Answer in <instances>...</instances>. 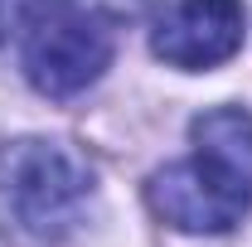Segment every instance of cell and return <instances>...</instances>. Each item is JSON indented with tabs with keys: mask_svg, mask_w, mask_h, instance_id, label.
Wrapping results in <instances>:
<instances>
[{
	"mask_svg": "<svg viewBox=\"0 0 252 247\" xmlns=\"http://www.w3.org/2000/svg\"><path fill=\"white\" fill-rule=\"evenodd\" d=\"M189 160L151 175L146 204L175 233H233L252 214V112L209 107L189 122Z\"/></svg>",
	"mask_w": 252,
	"mask_h": 247,
	"instance_id": "1",
	"label": "cell"
},
{
	"mask_svg": "<svg viewBox=\"0 0 252 247\" xmlns=\"http://www.w3.org/2000/svg\"><path fill=\"white\" fill-rule=\"evenodd\" d=\"M112 20L88 0H34L20 20V63L44 97L68 102L112 68Z\"/></svg>",
	"mask_w": 252,
	"mask_h": 247,
	"instance_id": "3",
	"label": "cell"
},
{
	"mask_svg": "<svg viewBox=\"0 0 252 247\" xmlns=\"http://www.w3.org/2000/svg\"><path fill=\"white\" fill-rule=\"evenodd\" d=\"M0 34H5V15H0Z\"/></svg>",
	"mask_w": 252,
	"mask_h": 247,
	"instance_id": "5",
	"label": "cell"
},
{
	"mask_svg": "<svg viewBox=\"0 0 252 247\" xmlns=\"http://www.w3.org/2000/svg\"><path fill=\"white\" fill-rule=\"evenodd\" d=\"M93 199V165L68 141L25 136L0 151V238L20 247L63 243Z\"/></svg>",
	"mask_w": 252,
	"mask_h": 247,
	"instance_id": "2",
	"label": "cell"
},
{
	"mask_svg": "<svg viewBox=\"0 0 252 247\" xmlns=\"http://www.w3.org/2000/svg\"><path fill=\"white\" fill-rule=\"evenodd\" d=\"M243 34H248L243 0H175L151 30V49L170 68L204 73L233 59L243 49Z\"/></svg>",
	"mask_w": 252,
	"mask_h": 247,
	"instance_id": "4",
	"label": "cell"
}]
</instances>
